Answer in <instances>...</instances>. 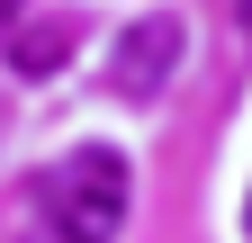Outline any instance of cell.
I'll return each mask as SVG.
<instances>
[{
  "mask_svg": "<svg viewBox=\"0 0 252 243\" xmlns=\"http://www.w3.org/2000/svg\"><path fill=\"white\" fill-rule=\"evenodd\" d=\"M126 207H135V171H126V153H99V144L63 153L45 180V225H63L72 243H117Z\"/></svg>",
  "mask_w": 252,
  "mask_h": 243,
  "instance_id": "obj_1",
  "label": "cell"
},
{
  "mask_svg": "<svg viewBox=\"0 0 252 243\" xmlns=\"http://www.w3.org/2000/svg\"><path fill=\"white\" fill-rule=\"evenodd\" d=\"M63 54H72V18H36V27H9V63L27 81H45Z\"/></svg>",
  "mask_w": 252,
  "mask_h": 243,
  "instance_id": "obj_3",
  "label": "cell"
},
{
  "mask_svg": "<svg viewBox=\"0 0 252 243\" xmlns=\"http://www.w3.org/2000/svg\"><path fill=\"white\" fill-rule=\"evenodd\" d=\"M243 234H252V198H243Z\"/></svg>",
  "mask_w": 252,
  "mask_h": 243,
  "instance_id": "obj_7",
  "label": "cell"
},
{
  "mask_svg": "<svg viewBox=\"0 0 252 243\" xmlns=\"http://www.w3.org/2000/svg\"><path fill=\"white\" fill-rule=\"evenodd\" d=\"M180 72V18L171 9H144V18H126L117 27V45H108V90L117 99H162V81Z\"/></svg>",
  "mask_w": 252,
  "mask_h": 243,
  "instance_id": "obj_2",
  "label": "cell"
},
{
  "mask_svg": "<svg viewBox=\"0 0 252 243\" xmlns=\"http://www.w3.org/2000/svg\"><path fill=\"white\" fill-rule=\"evenodd\" d=\"M27 243H72V234H63V225H36V234H27Z\"/></svg>",
  "mask_w": 252,
  "mask_h": 243,
  "instance_id": "obj_5",
  "label": "cell"
},
{
  "mask_svg": "<svg viewBox=\"0 0 252 243\" xmlns=\"http://www.w3.org/2000/svg\"><path fill=\"white\" fill-rule=\"evenodd\" d=\"M234 27H243V45H252V0H234Z\"/></svg>",
  "mask_w": 252,
  "mask_h": 243,
  "instance_id": "obj_4",
  "label": "cell"
},
{
  "mask_svg": "<svg viewBox=\"0 0 252 243\" xmlns=\"http://www.w3.org/2000/svg\"><path fill=\"white\" fill-rule=\"evenodd\" d=\"M18 9H27V0H0V18H18Z\"/></svg>",
  "mask_w": 252,
  "mask_h": 243,
  "instance_id": "obj_6",
  "label": "cell"
}]
</instances>
